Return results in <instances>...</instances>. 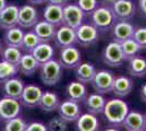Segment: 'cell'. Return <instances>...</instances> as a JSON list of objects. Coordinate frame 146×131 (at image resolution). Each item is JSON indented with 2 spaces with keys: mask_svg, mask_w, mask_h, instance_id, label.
<instances>
[{
  "mask_svg": "<svg viewBox=\"0 0 146 131\" xmlns=\"http://www.w3.org/2000/svg\"><path fill=\"white\" fill-rule=\"evenodd\" d=\"M104 131H120V130H118L117 128H107V129H105Z\"/></svg>",
  "mask_w": 146,
  "mask_h": 131,
  "instance_id": "obj_46",
  "label": "cell"
},
{
  "mask_svg": "<svg viewBox=\"0 0 146 131\" xmlns=\"http://www.w3.org/2000/svg\"><path fill=\"white\" fill-rule=\"evenodd\" d=\"M48 3H51V5H57V6H61L64 7L68 3V0H47Z\"/></svg>",
  "mask_w": 146,
  "mask_h": 131,
  "instance_id": "obj_41",
  "label": "cell"
},
{
  "mask_svg": "<svg viewBox=\"0 0 146 131\" xmlns=\"http://www.w3.org/2000/svg\"><path fill=\"white\" fill-rule=\"evenodd\" d=\"M1 53H2V46H1V43H0V55H1Z\"/></svg>",
  "mask_w": 146,
  "mask_h": 131,
  "instance_id": "obj_47",
  "label": "cell"
},
{
  "mask_svg": "<svg viewBox=\"0 0 146 131\" xmlns=\"http://www.w3.org/2000/svg\"><path fill=\"white\" fill-rule=\"evenodd\" d=\"M67 97L69 100H73L75 103H82L87 97V88L85 84L79 81H74L69 83L67 86Z\"/></svg>",
  "mask_w": 146,
  "mask_h": 131,
  "instance_id": "obj_22",
  "label": "cell"
},
{
  "mask_svg": "<svg viewBox=\"0 0 146 131\" xmlns=\"http://www.w3.org/2000/svg\"><path fill=\"white\" fill-rule=\"evenodd\" d=\"M47 0H29V2L32 5H43Z\"/></svg>",
  "mask_w": 146,
  "mask_h": 131,
  "instance_id": "obj_43",
  "label": "cell"
},
{
  "mask_svg": "<svg viewBox=\"0 0 146 131\" xmlns=\"http://www.w3.org/2000/svg\"><path fill=\"white\" fill-rule=\"evenodd\" d=\"M96 72H97V70L93 63H81L75 68V78L78 81L83 83V84L92 83Z\"/></svg>",
  "mask_w": 146,
  "mask_h": 131,
  "instance_id": "obj_23",
  "label": "cell"
},
{
  "mask_svg": "<svg viewBox=\"0 0 146 131\" xmlns=\"http://www.w3.org/2000/svg\"><path fill=\"white\" fill-rule=\"evenodd\" d=\"M33 32L38 36L42 43H49L50 41H54L57 27L43 20V21H38L36 24L34 25Z\"/></svg>",
  "mask_w": 146,
  "mask_h": 131,
  "instance_id": "obj_21",
  "label": "cell"
},
{
  "mask_svg": "<svg viewBox=\"0 0 146 131\" xmlns=\"http://www.w3.org/2000/svg\"><path fill=\"white\" fill-rule=\"evenodd\" d=\"M23 36H24V32L22 31V29L14 26L12 29L7 30L5 34V42L8 46H14L20 48L22 45Z\"/></svg>",
  "mask_w": 146,
  "mask_h": 131,
  "instance_id": "obj_30",
  "label": "cell"
},
{
  "mask_svg": "<svg viewBox=\"0 0 146 131\" xmlns=\"http://www.w3.org/2000/svg\"><path fill=\"white\" fill-rule=\"evenodd\" d=\"M145 118H146V115H145Z\"/></svg>",
  "mask_w": 146,
  "mask_h": 131,
  "instance_id": "obj_49",
  "label": "cell"
},
{
  "mask_svg": "<svg viewBox=\"0 0 146 131\" xmlns=\"http://www.w3.org/2000/svg\"><path fill=\"white\" fill-rule=\"evenodd\" d=\"M144 131H146V128H145V129H144Z\"/></svg>",
  "mask_w": 146,
  "mask_h": 131,
  "instance_id": "obj_48",
  "label": "cell"
},
{
  "mask_svg": "<svg viewBox=\"0 0 146 131\" xmlns=\"http://www.w3.org/2000/svg\"><path fill=\"white\" fill-rule=\"evenodd\" d=\"M44 20L54 26L58 27L63 25V7L48 3L44 8Z\"/></svg>",
  "mask_w": 146,
  "mask_h": 131,
  "instance_id": "obj_19",
  "label": "cell"
},
{
  "mask_svg": "<svg viewBox=\"0 0 146 131\" xmlns=\"http://www.w3.org/2000/svg\"><path fill=\"white\" fill-rule=\"evenodd\" d=\"M120 45H121L122 53H123V55H124L125 60H129V59H131V58H133V57L137 56L141 53V50H142V48L140 47V45L136 43L133 38L127 39V41L120 43Z\"/></svg>",
  "mask_w": 146,
  "mask_h": 131,
  "instance_id": "obj_31",
  "label": "cell"
},
{
  "mask_svg": "<svg viewBox=\"0 0 146 131\" xmlns=\"http://www.w3.org/2000/svg\"><path fill=\"white\" fill-rule=\"evenodd\" d=\"M21 104L18 100L3 97L0 100V118L2 120H10L20 116Z\"/></svg>",
  "mask_w": 146,
  "mask_h": 131,
  "instance_id": "obj_10",
  "label": "cell"
},
{
  "mask_svg": "<svg viewBox=\"0 0 146 131\" xmlns=\"http://www.w3.org/2000/svg\"><path fill=\"white\" fill-rule=\"evenodd\" d=\"M1 55L3 57V60H6L8 63H12L14 66H18L21 57H22V53L19 47H14V46H8L7 48L2 50Z\"/></svg>",
  "mask_w": 146,
  "mask_h": 131,
  "instance_id": "obj_33",
  "label": "cell"
},
{
  "mask_svg": "<svg viewBox=\"0 0 146 131\" xmlns=\"http://www.w3.org/2000/svg\"><path fill=\"white\" fill-rule=\"evenodd\" d=\"M58 112L61 118L70 122V121H76L78 118L81 116L82 110H81V106L79 103L67 100L60 102V105L58 107Z\"/></svg>",
  "mask_w": 146,
  "mask_h": 131,
  "instance_id": "obj_12",
  "label": "cell"
},
{
  "mask_svg": "<svg viewBox=\"0 0 146 131\" xmlns=\"http://www.w3.org/2000/svg\"><path fill=\"white\" fill-rule=\"evenodd\" d=\"M39 67H40V65L33 57L32 54H25L21 57V60L18 65V70L22 74L29 76V75L34 74L39 69Z\"/></svg>",
  "mask_w": 146,
  "mask_h": 131,
  "instance_id": "obj_27",
  "label": "cell"
},
{
  "mask_svg": "<svg viewBox=\"0 0 146 131\" xmlns=\"http://www.w3.org/2000/svg\"><path fill=\"white\" fill-rule=\"evenodd\" d=\"M48 131H67L68 129V121H66L60 116H56L51 118L47 124Z\"/></svg>",
  "mask_w": 146,
  "mask_h": 131,
  "instance_id": "obj_35",
  "label": "cell"
},
{
  "mask_svg": "<svg viewBox=\"0 0 146 131\" xmlns=\"http://www.w3.org/2000/svg\"><path fill=\"white\" fill-rule=\"evenodd\" d=\"M111 10L117 20L119 21H130L135 14V5L132 0H117L111 6Z\"/></svg>",
  "mask_w": 146,
  "mask_h": 131,
  "instance_id": "obj_8",
  "label": "cell"
},
{
  "mask_svg": "<svg viewBox=\"0 0 146 131\" xmlns=\"http://www.w3.org/2000/svg\"><path fill=\"white\" fill-rule=\"evenodd\" d=\"M39 43H42V42H40V39L38 38V36H37L34 32H27V33H24L22 45H21L20 48L25 50L26 54H31L33 51V49Z\"/></svg>",
  "mask_w": 146,
  "mask_h": 131,
  "instance_id": "obj_32",
  "label": "cell"
},
{
  "mask_svg": "<svg viewBox=\"0 0 146 131\" xmlns=\"http://www.w3.org/2000/svg\"><path fill=\"white\" fill-rule=\"evenodd\" d=\"M133 90V81L131 78L125 75H120L115 78L111 92L116 95L118 98L127 97Z\"/></svg>",
  "mask_w": 146,
  "mask_h": 131,
  "instance_id": "obj_18",
  "label": "cell"
},
{
  "mask_svg": "<svg viewBox=\"0 0 146 131\" xmlns=\"http://www.w3.org/2000/svg\"><path fill=\"white\" fill-rule=\"evenodd\" d=\"M115 78L116 76L113 74V72H111L109 70H99L94 76V79L92 81V85L94 87V90L96 91V93H109L112 90Z\"/></svg>",
  "mask_w": 146,
  "mask_h": 131,
  "instance_id": "obj_6",
  "label": "cell"
},
{
  "mask_svg": "<svg viewBox=\"0 0 146 131\" xmlns=\"http://www.w3.org/2000/svg\"><path fill=\"white\" fill-rule=\"evenodd\" d=\"M116 17L110 6H99L91 14V24H93L98 31L106 32L112 29L116 23Z\"/></svg>",
  "mask_w": 146,
  "mask_h": 131,
  "instance_id": "obj_2",
  "label": "cell"
},
{
  "mask_svg": "<svg viewBox=\"0 0 146 131\" xmlns=\"http://www.w3.org/2000/svg\"><path fill=\"white\" fill-rule=\"evenodd\" d=\"M122 126L127 131H144L146 128L145 115L136 110H130L123 120Z\"/></svg>",
  "mask_w": 146,
  "mask_h": 131,
  "instance_id": "obj_14",
  "label": "cell"
},
{
  "mask_svg": "<svg viewBox=\"0 0 146 131\" xmlns=\"http://www.w3.org/2000/svg\"><path fill=\"white\" fill-rule=\"evenodd\" d=\"M18 72V66H14L6 60L0 61V81H7L11 78H14Z\"/></svg>",
  "mask_w": 146,
  "mask_h": 131,
  "instance_id": "obj_34",
  "label": "cell"
},
{
  "mask_svg": "<svg viewBox=\"0 0 146 131\" xmlns=\"http://www.w3.org/2000/svg\"><path fill=\"white\" fill-rule=\"evenodd\" d=\"M37 22H38V12L35 9V7L25 5L19 8L18 25H20V27L29 29L34 26Z\"/></svg>",
  "mask_w": 146,
  "mask_h": 131,
  "instance_id": "obj_13",
  "label": "cell"
},
{
  "mask_svg": "<svg viewBox=\"0 0 146 131\" xmlns=\"http://www.w3.org/2000/svg\"><path fill=\"white\" fill-rule=\"evenodd\" d=\"M26 122L20 116L13 119H10L6 122L5 131H25Z\"/></svg>",
  "mask_w": 146,
  "mask_h": 131,
  "instance_id": "obj_36",
  "label": "cell"
},
{
  "mask_svg": "<svg viewBox=\"0 0 146 131\" xmlns=\"http://www.w3.org/2000/svg\"><path fill=\"white\" fill-rule=\"evenodd\" d=\"M76 5L85 14H90V15L99 7L98 0H78Z\"/></svg>",
  "mask_w": 146,
  "mask_h": 131,
  "instance_id": "obj_37",
  "label": "cell"
},
{
  "mask_svg": "<svg viewBox=\"0 0 146 131\" xmlns=\"http://www.w3.org/2000/svg\"><path fill=\"white\" fill-rule=\"evenodd\" d=\"M24 83L22 80L17 79V78H11L9 80L5 81L3 84V92L6 94L7 97L14 98V100H20L22 92L24 90Z\"/></svg>",
  "mask_w": 146,
  "mask_h": 131,
  "instance_id": "obj_24",
  "label": "cell"
},
{
  "mask_svg": "<svg viewBox=\"0 0 146 131\" xmlns=\"http://www.w3.org/2000/svg\"><path fill=\"white\" fill-rule=\"evenodd\" d=\"M85 13L76 3H67L63 7V24L76 30L83 24Z\"/></svg>",
  "mask_w": 146,
  "mask_h": 131,
  "instance_id": "obj_5",
  "label": "cell"
},
{
  "mask_svg": "<svg viewBox=\"0 0 146 131\" xmlns=\"http://www.w3.org/2000/svg\"><path fill=\"white\" fill-rule=\"evenodd\" d=\"M139 10L141 14L146 18V0H139Z\"/></svg>",
  "mask_w": 146,
  "mask_h": 131,
  "instance_id": "obj_40",
  "label": "cell"
},
{
  "mask_svg": "<svg viewBox=\"0 0 146 131\" xmlns=\"http://www.w3.org/2000/svg\"><path fill=\"white\" fill-rule=\"evenodd\" d=\"M128 71L132 76L142 78L146 74V58L140 55L129 59Z\"/></svg>",
  "mask_w": 146,
  "mask_h": 131,
  "instance_id": "obj_29",
  "label": "cell"
},
{
  "mask_svg": "<svg viewBox=\"0 0 146 131\" xmlns=\"http://www.w3.org/2000/svg\"><path fill=\"white\" fill-rule=\"evenodd\" d=\"M25 131H48L47 129V126L44 125L43 122H31L26 126Z\"/></svg>",
  "mask_w": 146,
  "mask_h": 131,
  "instance_id": "obj_39",
  "label": "cell"
},
{
  "mask_svg": "<svg viewBox=\"0 0 146 131\" xmlns=\"http://www.w3.org/2000/svg\"><path fill=\"white\" fill-rule=\"evenodd\" d=\"M19 7L14 5L7 6L0 12V27L3 30H9L18 25Z\"/></svg>",
  "mask_w": 146,
  "mask_h": 131,
  "instance_id": "obj_17",
  "label": "cell"
},
{
  "mask_svg": "<svg viewBox=\"0 0 146 131\" xmlns=\"http://www.w3.org/2000/svg\"><path fill=\"white\" fill-rule=\"evenodd\" d=\"M59 63L63 68L75 69L82 63V54L79 48L74 46H69L61 48Z\"/></svg>",
  "mask_w": 146,
  "mask_h": 131,
  "instance_id": "obj_9",
  "label": "cell"
},
{
  "mask_svg": "<svg viewBox=\"0 0 146 131\" xmlns=\"http://www.w3.org/2000/svg\"><path fill=\"white\" fill-rule=\"evenodd\" d=\"M60 105V100L59 96L54 92L50 91H46L43 92L40 100L38 103V106L46 112H51L58 110V107Z\"/></svg>",
  "mask_w": 146,
  "mask_h": 131,
  "instance_id": "obj_28",
  "label": "cell"
},
{
  "mask_svg": "<svg viewBox=\"0 0 146 131\" xmlns=\"http://www.w3.org/2000/svg\"><path fill=\"white\" fill-rule=\"evenodd\" d=\"M106 102L107 100L105 98L104 94L93 93L91 95H87V97L85 100V104L88 112H91V114L96 116V115H99V114H103Z\"/></svg>",
  "mask_w": 146,
  "mask_h": 131,
  "instance_id": "obj_26",
  "label": "cell"
},
{
  "mask_svg": "<svg viewBox=\"0 0 146 131\" xmlns=\"http://www.w3.org/2000/svg\"><path fill=\"white\" fill-rule=\"evenodd\" d=\"M54 41L56 43V46L59 47V48L74 46L75 44H78L75 30H73V29H71V27H69V26L64 24L61 25L56 32Z\"/></svg>",
  "mask_w": 146,
  "mask_h": 131,
  "instance_id": "obj_11",
  "label": "cell"
},
{
  "mask_svg": "<svg viewBox=\"0 0 146 131\" xmlns=\"http://www.w3.org/2000/svg\"><path fill=\"white\" fill-rule=\"evenodd\" d=\"M7 7V0H0V12Z\"/></svg>",
  "mask_w": 146,
  "mask_h": 131,
  "instance_id": "obj_44",
  "label": "cell"
},
{
  "mask_svg": "<svg viewBox=\"0 0 146 131\" xmlns=\"http://www.w3.org/2000/svg\"><path fill=\"white\" fill-rule=\"evenodd\" d=\"M103 60L105 65L112 68H118L122 66L125 61V58L122 53L120 43L111 42L108 44L103 51Z\"/></svg>",
  "mask_w": 146,
  "mask_h": 131,
  "instance_id": "obj_4",
  "label": "cell"
},
{
  "mask_svg": "<svg viewBox=\"0 0 146 131\" xmlns=\"http://www.w3.org/2000/svg\"><path fill=\"white\" fill-rule=\"evenodd\" d=\"M111 30H112L111 34H112L113 42L122 43L127 39L132 38L135 27L132 23H130L128 21H119V22L115 23Z\"/></svg>",
  "mask_w": 146,
  "mask_h": 131,
  "instance_id": "obj_15",
  "label": "cell"
},
{
  "mask_svg": "<svg viewBox=\"0 0 146 131\" xmlns=\"http://www.w3.org/2000/svg\"><path fill=\"white\" fill-rule=\"evenodd\" d=\"M130 112L128 103L121 98H110L106 102L103 114L112 127L122 126L124 118Z\"/></svg>",
  "mask_w": 146,
  "mask_h": 131,
  "instance_id": "obj_1",
  "label": "cell"
},
{
  "mask_svg": "<svg viewBox=\"0 0 146 131\" xmlns=\"http://www.w3.org/2000/svg\"><path fill=\"white\" fill-rule=\"evenodd\" d=\"M42 94H43V91L39 86H37L35 84H29L24 86L20 100L22 104H24L27 107L38 106Z\"/></svg>",
  "mask_w": 146,
  "mask_h": 131,
  "instance_id": "obj_16",
  "label": "cell"
},
{
  "mask_svg": "<svg viewBox=\"0 0 146 131\" xmlns=\"http://www.w3.org/2000/svg\"><path fill=\"white\" fill-rule=\"evenodd\" d=\"M39 69H40V74H39L40 80L45 85L48 86L56 85L63 75V67L56 59H51L47 63L40 65Z\"/></svg>",
  "mask_w": 146,
  "mask_h": 131,
  "instance_id": "obj_3",
  "label": "cell"
},
{
  "mask_svg": "<svg viewBox=\"0 0 146 131\" xmlns=\"http://www.w3.org/2000/svg\"><path fill=\"white\" fill-rule=\"evenodd\" d=\"M99 120L91 112L81 114L75 121V131H99Z\"/></svg>",
  "mask_w": 146,
  "mask_h": 131,
  "instance_id": "obj_20",
  "label": "cell"
},
{
  "mask_svg": "<svg viewBox=\"0 0 146 131\" xmlns=\"http://www.w3.org/2000/svg\"><path fill=\"white\" fill-rule=\"evenodd\" d=\"M31 54L38 61L39 65H43V63L54 59L55 49L49 43H39Z\"/></svg>",
  "mask_w": 146,
  "mask_h": 131,
  "instance_id": "obj_25",
  "label": "cell"
},
{
  "mask_svg": "<svg viewBox=\"0 0 146 131\" xmlns=\"http://www.w3.org/2000/svg\"><path fill=\"white\" fill-rule=\"evenodd\" d=\"M132 38L140 45V47L142 49H146V27H137V29H135Z\"/></svg>",
  "mask_w": 146,
  "mask_h": 131,
  "instance_id": "obj_38",
  "label": "cell"
},
{
  "mask_svg": "<svg viewBox=\"0 0 146 131\" xmlns=\"http://www.w3.org/2000/svg\"><path fill=\"white\" fill-rule=\"evenodd\" d=\"M141 98L146 103V83L141 87Z\"/></svg>",
  "mask_w": 146,
  "mask_h": 131,
  "instance_id": "obj_42",
  "label": "cell"
},
{
  "mask_svg": "<svg viewBox=\"0 0 146 131\" xmlns=\"http://www.w3.org/2000/svg\"><path fill=\"white\" fill-rule=\"evenodd\" d=\"M78 44L83 47H88L96 43L99 38V31L91 23L82 24L75 30Z\"/></svg>",
  "mask_w": 146,
  "mask_h": 131,
  "instance_id": "obj_7",
  "label": "cell"
},
{
  "mask_svg": "<svg viewBox=\"0 0 146 131\" xmlns=\"http://www.w3.org/2000/svg\"><path fill=\"white\" fill-rule=\"evenodd\" d=\"M116 1L117 0H104V2H105L106 5H110V6H111L113 2H116Z\"/></svg>",
  "mask_w": 146,
  "mask_h": 131,
  "instance_id": "obj_45",
  "label": "cell"
}]
</instances>
